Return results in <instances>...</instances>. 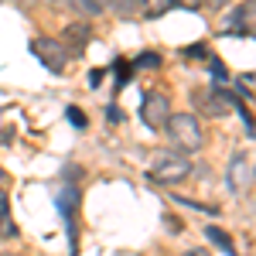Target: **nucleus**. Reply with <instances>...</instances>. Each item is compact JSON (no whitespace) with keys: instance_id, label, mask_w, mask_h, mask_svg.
Instances as JSON below:
<instances>
[{"instance_id":"11","label":"nucleus","mask_w":256,"mask_h":256,"mask_svg":"<svg viewBox=\"0 0 256 256\" xmlns=\"http://www.w3.org/2000/svg\"><path fill=\"white\" fill-rule=\"evenodd\" d=\"M14 222H10V212H7V192L0 188V236H14Z\"/></svg>"},{"instance_id":"14","label":"nucleus","mask_w":256,"mask_h":256,"mask_svg":"<svg viewBox=\"0 0 256 256\" xmlns=\"http://www.w3.org/2000/svg\"><path fill=\"white\" fill-rule=\"evenodd\" d=\"M137 68H158L160 65V55H154V52H147V55H140L137 62H134Z\"/></svg>"},{"instance_id":"2","label":"nucleus","mask_w":256,"mask_h":256,"mask_svg":"<svg viewBox=\"0 0 256 256\" xmlns=\"http://www.w3.org/2000/svg\"><path fill=\"white\" fill-rule=\"evenodd\" d=\"M188 174H192V160L184 158V154H174V150L158 154L154 168H150V178H158L160 184H178V181H184Z\"/></svg>"},{"instance_id":"7","label":"nucleus","mask_w":256,"mask_h":256,"mask_svg":"<svg viewBox=\"0 0 256 256\" xmlns=\"http://www.w3.org/2000/svg\"><path fill=\"white\" fill-rule=\"evenodd\" d=\"M62 208V218H65V226H68V236H72V250H76V208H79V188L76 184H65L58 195H55Z\"/></svg>"},{"instance_id":"18","label":"nucleus","mask_w":256,"mask_h":256,"mask_svg":"<svg viewBox=\"0 0 256 256\" xmlns=\"http://www.w3.org/2000/svg\"><path fill=\"white\" fill-rule=\"evenodd\" d=\"M184 256H208V253H205V250H188Z\"/></svg>"},{"instance_id":"9","label":"nucleus","mask_w":256,"mask_h":256,"mask_svg":"<svg viewBox=\"0 0 256 256\" xmlns=\"http://www.w3.org/2000/svg\"><path fill=\"white\" fill-rule=\"evenodd\" d=\"M174 4L171 0H137V14L140 18H160V14H168Z\"/></svg>"},{"instance_id":"17","label":"nucleus","mask_w":256,"mask_h":256,"mask_svg":"<svg viewBox=\"0 0 256 256\" xmlns=\"http://www.w3.org/2000/svg\"><path fill=\"white\" fill-rule=\"evenodd\" d=\"M205 4H208V7H216V10H218V7H226L229 0H205Z\"/></svg>"},{"instance_id":"15","label":"nucleus","mask_w":256,"mask_h":256,"mask_svg":"<svg viewBox=\"0 0 256 256\" xmlns=\"http://www.w3.org/2000/svg\"><path fill=\"white\" fill-rule=\"evenodd\" d=\"M68 120H72V123H76L79 130H82V126H86V116H82L79 110H68Z\"/></svg>"},{"instance_id":"13","label":"nucleus","mask_w":256,"mask_h":256,"mask_svg":"<svg viewBox=\"0 0 256 256\" xmlns=\"http://www.w3.org/2000/svg\"><path fill=\"white\" fill-rule=\"evenodd\" d=\"M113 7H116L123 18H134L137 14V0H113Z\"/></svg>"},{"instance_id":"12","label":"nucleus","mask_w":256,"mask_h":256,"mask_svg":"<svg viewBox=\"0 0 256 256\" xmlns=\"http://www.w3.org/2000/svg\"><path fill=\"white\" fill-rule=\"evenodd\" d=\"M68 7H76L79 14H86V18H96L99 10H102V0H65Z\"/></svg>"},{"instance_id":"5","label":"nucleus","mask_w":256,"mask_h":256,"mask_svg":"<svg viewBox=\"0 0 256 256\" xmlns=\"http://www.w3.org/2000/svg\"><path fill=\"white\" fill-rule=\"evenodd\" d=\"M31 52L38 55L41 62H44V68H52L55 76H58L62 68H65V62H68V55H65V48H62L55 38H34V44H31Z\"/></svg>"},{"instance_id":"3","label":"nucleus","mask_w":256,"mask_h":256,"mask_svg":"<svg viewBox=\"0 0 256 256\" xmlns=\"http://www.w3.org/2000/svg\"><path fill=\"white\" fill-rule=\"evenodd\" d=\"M171 116V102L164 92H147L144 102H140V120L150 126V130H164V123Z\"/></svg>"},{"instance_id":"1","label":"nucleus","mask_w":256,"mask_h":256,"mask_svg":"<svg viewBox=\"0 0 256 256\" xmlns=\"http://www.w3.org/2000/svg\"><path fill=\"white\" fill-rule=\"evenodd\" d=\"M164 130H168V137L174 144L178 150H184V154H195L198 147L205 144V134H202V120L195 113H171L168 123H164Z\"/></svg>"},{"instance_id":"8","label":"nucleus","mask_w":256,"mask_h":256,"mask_svg":"<svg viewBox=\"0 0 256 256\" xmlns=\"http://www.w3.org/2000/svg\"><path fill=\"white\" fill-rule=\"evenodd\" d=\"M253 7H256V0H246L236 14L229 18V31H232V34H239V31L250 34V28H253V24H250V20H253Z\"/></svg>"},{"instance_id":"4","label":"nucleus","mask_w":256,"mask_h":256,"mask_svg":"<svg viewBox=\"0 0 256 256\" xmlns=\"http://www.w3.org/2000/svg\"><path fill=\"white\" fill-rule=\"evenodd\" d=\"M226 181H229V192H232V195L250 192V184H253V158H250V154H236V158L229 160Z\"/></svg>"},{"instance_id":"10","label":"nucleus","mask_w":256,"mask_h":256,"mask_svg":"<svg viewBox=\"0 0 256 256\" xmlns=\"http://www.w3.org/2000/svg\"><path fill=\"white\" fill-rule=\"evenodd\" d=\"M205 236L212 239V242H216V246H218V250H222L226 256H236V246H232L229 232H222V229H216V226H208V229H205Z\"/></svg>"},{"instance_id":"16","label":"nucleus","mask_w":256,"mask_h":256,"mask_svg":"<svg viewBox=\"0 0 256 256\" xmlns=\"http://www.w3.org/2000/svg\"><path fill=\"white\" fill-rule=\"evenodd\" d=\"M174 7H198V0H171Z\"/></svg>"},{"instance_id":"6","label":"nucleus","mask_w":256,"mask_h":256,"mask_svg":"<svg viewBox=\"0 0 256 256\" xmlns=\"http://www.w3.org/2000/svg\"><path fill=\"white\" fill-rule=\"evenodd\" d=\"M89 38H92V28L86 24V20H79V24H68L65 31H62V48H65V55H82L86 52V44H89Z\"/></svg>"}]
</instances>
